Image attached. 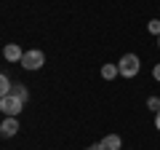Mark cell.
<instances>
[{"label": "cell", "mask_w": 160, "mask_h": 150, "mask_svg": "<svg viewBox=\"0 0 160 150\" xmlns=\"http://www.w3.org/2000/svg\"><path fill=\"white\" fill-rule=\"evenodd\" d=\"M3 56H6L8 62H22L24 51H22V46H19V43H8V46L3 48Z\"/></svg>", "instance_id": "277c9868"}, {"label": "cell", "mask_w": 160, "mask_h": 150, "mask_svg": "<svg viewBox=\"0 0 160 150\" xmlns=\"http://www.w3.org/2000/svg\"><path fill=\"white\" fill-rule=\"evenodd\" d=\"M147 107L152 110V113H158V110H160V97H149L147 99Z\"/></svg>", "instance_id": "30bf717a"}, {"label": "cell", "mask_w": 160, "mask_h": 150, "mask_svg": "<svg viewBox=\"0 0 160 150\" xmlns=\"http://www.w3.org/2000/svg\"><path fill=\"white\" fill-rule=\"evenodd\" d=\"M118 70L123 78H133V75H139V70H142V62H139L136 54H126V56L118 62Z\"/></svg>", "instance_id": "6da1fadb"}, {"label": "cell", "mask_w": 160, "mask_h": 150, "mask_svg": "<svg viewBox=\"0 0 160 150\" xmlns=\"http://www.w3.org/2000/svg\"><path fill=\"white\" fill-rule=\"evenodd\" d=\"M19 64H22L24 70H40L43 64H46V54L38 51V48H35V51H24V56H22Z\"/></svg>", "instance_id": "3957f363"}, {"label": "cell", "mask_w": 160, "mask_h": 150, "mask_svg": "<svg viewBox=\"0 0 160 150\" xmlns=\"http://www.w3.org/2000/svg\"><path fill=\"white\" fill-rule=\"evenodd\" d=\"M152 78H155V81H160V62L152 67Z\"/></svg>", "instance_id": "7c38bea8"}, {"label": "cell", "mask_w": 160, "mask_h": 150, "mask_svg": "<svg viewBox=\"0 0 160 150\" xmlns=\"http://www.w3.org/2000/svg\"><path fill=\"white\" fill-rule=\"evenodd\" d=\"M86 150H102V147H99V145H91V147H86Z\"/></svg>", "instance_id": "5bb4252c"}, {"label": "cell", "mask_w": 160, "mask_h": 150, "mask_svg": "<svg viewBox=\"0 0 160 150\" xmlns=\"http://www.w3.org/2000/svg\"><path fill=\"white\" fill-rule=\"evenodd\" d=\"M147 29H149L152 35H160V19H152V22L147 24Z\"/></svg>", "instance_id": "8fae6325"}, {"label": "cell", "mask_w": 160, "mask_h": 150, "mask_svg": "<svg viewBox=\"0 0 160 150\" xmlns=\"http://www.w3.org/2000/svg\"><path fill=\"white\" fill-rule=\"evenodd\" d=\"M16 131H19V121H16V118H3V123H0V134H3V137H13Z\"/></svg>", "instance_id": "8992f818"}, {"label": "cell", "mask_w": 160, "mask_h": 150, "mask_svg": "<svg viewBox=\"0 0 160 150\" xmlns=\"http://www.w3.org/2000/svg\"><path fill=\"white\" fill-rule=\"evenodd\" d=\"M0 110H3V115H6V118H16L19 113L24 110V102L16 99L13 94H6V97L0 99Z\"/></svg>", "instance_id": "7a4b0ae2"}, {"label": "cell", "mask_w": 160, "mask_h": 150, "mask_svg": "<svg viewBox=\"0 0 160 150\" xmlns=\"http://www.w3.org/2000/svg\"><path fill=\"white\" fill-rule=\"evenodd\" d=\"M155 126H158V131H160V110L155 113Z\"/></svg>", "instance_id": "4fadbf2b"}, {"label": "cell", "mask_w": 160, "mask_h": 150, "mask_svg": "<svg viewBox=\"0 0 160 150\" xmlns=\"http://www.w3.org/2000/svg\"><path fill=\"white\" fill-rule=\"evenodd\" d=\"M118 75H120L118 64H104V67H102V78H104V81H115Z\"/></svg>", "instance_id": "ba28073f"}, {"label": "cell", "mask_w": 160, "mask_h": 150, "mask_svg": "<svg viewBox=\"0 0 160 150\" xmlns=\"http://www.w3.org/2000/svg\"><path fill=\"white\" fill-rule=\"evenodd\" d=\"M158 46H160V35H158Z\"/></svg>", "instance_id": "9a60e30c"}, {"label": "cell", "mask_w": 160, "mask_h": 150, "mask_svg": "<svg viewBox=\"0 0 160 150\" xmlns=\"http://www.w3.org/2000/svg\"><path fill=\"white\" fill-rule=\"evenodd\" d=\"M11 94H13L16 99H22L24 104H27V99H29V91H27V86H24V83H13V86H11Z\"/></svg>", "instance_id": "52a82bcc"}, {"label": "cell", "mask_w": 160, "mask_h": 150, "mask_svg": "<svg viewBox=\"0 0 160 150\" xmlns=\"http://www.w3.org/2000/svg\"><path fill=\"white\" fill-rule=\"evenodd\" d=\"M99 147H102V150H120V147H123V139H120L118 134H107V137L99 142Z\"/></svg>", "instance_id": "5b68a950"}, {"label": "cell", "mask_w": 160, "mask_h": 150, "mask_svg": "<svg viewBox=\"0 0 160 150\" xmlns=\"http://www.w3.org/2000/svg\"><path fill=\"white\" fill-rule=\"evenodd\" d=\"M11 86H13V83L8 81V75H6V72H0V99L6 97V94H11Z\"/></svg>", "instance_id": "9c48e42d"}]
</instances>
